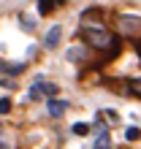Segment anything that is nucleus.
<instances>
[{"instance_id": "obj_9", "label": "nucleus", "mask_w": 141, "mask_h": 149, "mask_svg": "<svg viewBox=\"0 0 141 149\" xmlns=\"http://www.w3.org/2000/svg\"><path fill=\"white\" fill-rule=\"evenodd\" d=\"M73 133H76V136H87V133H90V125L79 122V125H73Z\"/></svg>"}, {"instance_id": "obj_11", "label": "nucleus", "mask_w": 141, "mask_h": 149, "mask_svg": "<svg viewBox=\"0 0 141 149\" xmlns=\"http://www.w3.org/2000/svg\"><path fill=\"white\" fill-rule=\"evenodd\" d=\"M141 138V130L138 127H128V141H138Z\"/></svg>"}, {"instance_id": "obj_7", "label": "nucleus", "mask_w": 141, "mask_h": 149, "mask_svg": "<svg viewBox=\"0 0 141 149\" xmlns=\"http://www.w3.org/2000/svg\"><path fill=\"white\" fill-rule=\"evenodd\" d=\"M128 90L133 98H141V76H133V79H128Z\"/></svg>"}, {"instance_id": "obj_10", "label": "nucleus", "mask_w": 141, "mask_h": 149, "mask_svg": "<svg viewBox=\"0 0 141 149\" xmlns=\"http://www.w3.org/2000/svg\"><path fill=\"white\" fill-rule=\"evenodd\" d=\"M0 114H11V98H0Z\"/></svg>"}, {"instance_id": "obj_4", "label": "nucleus", "mask_w": 141, "mask_h": 149, "mask_svg": "<svg viewBox=\"0 0 141 149\" xmlns=\"http://www.w3.org/2000/svg\"><path fill=\"white\" fill-rule=\"evenodd\" d=\"M60 36H63L60 24H52V27H49V33H46V38H43V46L54 49V46H57V41H60Z\"/></svg>"}, {"instance_id": "obj_6", "label": "nucleus", "mask_w": 141, "mask_h": 149, "mask_svg": "<svg viewBox=\"0 0 141 149\" xmlns=\"http://www.w3.org/2000/svg\"><path fill=\"white\" fill-rule=\"evenodd\" d=\"M65 111H68L65 100H54V98L49 100V114H52V117H60V114H65Z\"/></svg>"}, {"instance_id": "obj_1", "label": "nucleus", "mask_w": 141, "mask_h": 149, "mask_svg": "<svg viewBox=\"0 0 141 149\" xmlns=\"http://www.w3.org/2000/svg\"><path fill=\"white\" fill-rule=\"evenodd\" d=\"M82 41L87 43L90 49H98V52H109V54H117V36L109 33L103 24H82Z\"/></svg>"}, {"instance_id": "obj_12", "label": "nucleus", "mask_w": 141, "mask_h": 149, "mask_svg": "<svg viewBox=\"0 0 141 149\" xmlns=\"http://www.w3.org/2000/svg\"><path fill=\"white\" fill-rule=\"evenodd\" d=\"M3 73H6V63L0 60V76H3Z\"/></svg>"}, {"instance_id": "obj_2", "label": "nucleus", "mask_w": 141, "mask_h": 149, "mask_svg": "<svg viewBox=\"0 0 141 149\" xmlns=\"http://www.w3.org/2000/svg\"><path fill=\"white\" fill-rule=\"evenodd\" d=\"M117 36H122V38H138L141 36V16L119 14L117 16Z\"/></svg>"}, {"instance_id": "obj_5", "label": "nucleus", "mask_w": 141, "mask_h": 149, "mask_svg": "<svg viewBox=\"0 0 141 149\" xmlns=\"http://www.w3.org/2000/svg\"><path fill=\"white\" fill-rule=\"evenodd\" d=\"M95 149H111V138L106 133V127L98 125V138H95Z\"/></svg>"}, {"instance_id": "obj_8", "label": "nucleus", "mask_w": 141, "mask_h": 149, "mask_svg": "<svg viewBox=\"0 0 141 149\" xmlns=\"http://www.w3.org/2000/svg\"><path fill=\"white\" fill-rule=\"evenodd\" d=\"M98 117H101V119H106L109 125H114V122H119V117H117V114H114L111 109H103V111L98 114Z\"/></svg>"}, {"instance_id": "obj_3", "label": "nucleus", "mask_w": 141, "mask_h": 149, "mask_svg": "<svg viewBox=\"0 0 141 149\" xmlns=\"http://www.w3.org/2000/svg\"><path fill=\"white\" fill-rule=\"evenodd\" d=\"M60 92L57 84H49V81H38L30 87V100H41V98H54Z\"/></svg>"}, {"instance_id": "obj_14", "label": "nucleus", "mask_w": 141, "mask_h": 149, "mask_svg": "<svg viewBox=\"0 0 141 149\" xmlns=\"http://www.w3.org/2000/svg\"><path fill=\"white\" fill-rule=\"evenodd\" d=\"M138 54H141V41H138Z\"/></svg>"}, {"instance_id": "obj_13", "label": "nucleus", "mask_w": 141, "mask_h": 149, "mask_svg": "<svg viewBox=\"0 0 141 149\" xmlns=\"http://www.w3.org/2000/svg\"><path fill=\"white\" fill-rule=\"evenodd\" d=\"M0 149H8V146H6V144H0Z\"/></svg>"}]
</instances>
